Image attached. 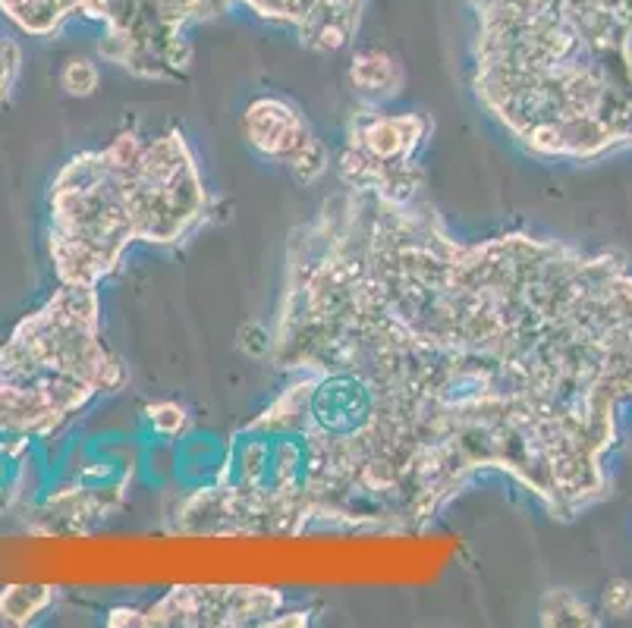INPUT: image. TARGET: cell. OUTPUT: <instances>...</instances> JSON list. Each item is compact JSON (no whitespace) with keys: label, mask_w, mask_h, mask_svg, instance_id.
I'll return each instance as SVG.
<instances>
[{"label":"cell","mask_w":632,"mask_h":628,"mask_svg":"<svg viewBox=\"0 0 632 628\" xmlns=\"http://www.w3.org/2000/svg\"><path fill=\"white\" fill-rule=\"evenodd\" d=\"M268 362L286 384L171 535H422L484 475L576 521L611 497L632 406V267L529 233L466 242L428 189L340 183L286 239Z\"/></svg>","instance_id":"6da1fadb"},{"label":"cell","mask_w":632,"mask_h":628,"mask_svg":"<svg viewBox=\"0 0 632 628\" xmlns=\"http://www.w3.org/2000/svg\"><path fill=\"white\" fill-rule=\"evenodd\" d=\"M472 88L525 152L598 161L632 148V0H469Z\"/></svg>","instance_id":"7a4b0ae2"},{"label":"cell","mask_w":632,"mask_h":628,"mask_svg":"<svg viewBox=\"0 0 632 628\" xmlns=\"http://www.w3.org/2000/svg\"><path fill=\"white\" fill-rule=\"evenodd\" d=\"M47 217L57 283L98 289L132 245H176L201 230L211 192L179 130L120 132L66 161L51 183Z\"/></svg>","instance_id":"3957f363"},{"label":"cell","mask_w":632,"mask_h":628,"mask_svg":"<svg viewBox=\"0 0 632 628\" xmlns=\"http://www.w3.org/2000/svg\"><path fill=\"white\" fill-rule=\"evenodd\" d=\"M130 384L101 330L98 289L57 283L0 346V519H25L54 481V440Z\"/></svg>","instance_id":"277c9868"},{"label":"cell","mask_w":632,"mask_h":628,"mask_svg":"<svg viewBox=\"0 0 632 628\" xmlns=\"http://www.w3.org/2000/svg\"><path fill=\"white\" fill-rule=\"evenodd\" d=\"M227 7H246L290 29L308 51L334 54L356 38L366 0H139V29L154 57L186 66L193 64L189 25L215 20Z\"/></svg>","instance_id":"5b68a950"},{"label":"cell","mask_w":632,"mask_h":628,"mask_svg":"<svg viewBox=\"0 0 632 628\" xmlns=\"http://www.w3.org/2000/svg\"><path fill=\"white\" fill-rule=\"evenodd\" d=\"M432 132V120L415 110H352L347 145L340 152L337 174L344 186L374 189L391 198H413L428 189L418 152Z\"/></svg>","instance_id":"8992f818"},{"label":"cell","mask_w":632,"mask_h":628,"mask_svg":"<svg viewBox=\"0 0 632 628\" xmlns=\"http://www.w3.org/2000/svg\"><path fill=\"white\" fill-rule=\"evenodd\" d=\"M284 594L274 587H174L152 607L113 609L110 628H240V626H299L296 619H277Z\"/></svg>","instance_id":"52a82bcc"},{"label":"cell","mask_w":632,"mask_h":628,"mask_svg":"<svg viewBox=\"0 0 632 628\" xmlns=\"http://www.w3.org/2000/svg\"><path fill=\"white\" fill-rule=\"evenodd\" d=\"M242 135L252 152L271 164H284L303 186L318 183L330 167L325 142L284 98H255L242 113Z\"/></svg>","instance_id":"ba28073f"},{"label":"cell","mask_w":632,"mask_h":628,"mask_svg":"<svg viewBox=\"0 0 632 628\" xmlns=\"http://www.w3.org/2000/svg\"><path fill=\"white\" fill-rule=\"evenodd\" d=\"M349 82L371 101H391L406 86V69L388 51H362L349 66Z\"/></svg>","instance_id":"9c48e42d"},{"label":"cell","mask_w":632,"mask_h":628,"mask_svg":"<svg viewBox=\"0 0 632 628\" xmlns=\"http://www.w3.org/2000/svg\"><path fill=\"white\" fill-rule=\"evenodd\" d=\"M57 601V587L10 585L0 587V626H29Z\"/></svg>","instance_id":"30bf717a"},{"label":"cell","mask_w":632,"mask_h":628,"mask_svg":"<svg viewBox=\"0 0 632 628\" xmlns=\"http://www.w3.org/2000/svg\"><path fill=\"white\" fill-rule=\"evenodd\" d=\"M538 616L542 626H601L598 613L573 591H547Z\"/></svg>","instance_id":"8fae6325"},{"label":"cell","mask_w":632,"mask_h":628,"mask_svg":"<svg viewBox=\"0 0 632 628\" xmlns=\"http://www.w3.org/2000/svg\"><path fill=\"white\" fill-rule=\"evenodd\" d=\"M98 82H101V73L86 57H73L61 73V86L66 88V95H76V98H88L98 88Z\"/></svg>","instance_id":"7c38bea8"},{"label":"cell","mask_w":632,"mask_h":628,"mask_svg":"<svg viewBox=\"0 0 632 628\" xmlns=\"http://www.w3.org/2000/svg\"><path fill=\"white\" fill-rule=\"evenodd\" d=\"M20 66H22L20 47L10 42V38L0 35V104L10 101L13 86H17V79H20Z\"/></svg>","instance_id":"4fadbf2b"},{"label":"cell","mask_w":632,"mask_h":628,"mask_svg":"<svg viewBox=\"0 0 632 628\" xmlns=\"http://www.w3.org/2000/svg\"><path fill=\"white\" fill-rule=\"evenodd\" d=\"M601 607L613 619H626L632 616V582L626 579H611L604 585V594H601Z\"/></svg>","instance_id":"5bb4252c"},{"label":"cell","mask_w":632,"mask_h":628,"mask_svg":"<svg viewBox=\"0 0 632 628\" xmlns=\"http://www.w3.org/2000/svg\"><path fill=\"white\" fill-rule=\"evenodd\" d=\"M145 412L152 418L154 433H161V437H176L186 428V412L176 403H157V406H149Z\"/></svg>","instance_id":"9a60e30c"}]
</instances>
